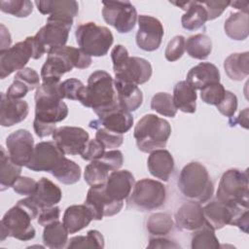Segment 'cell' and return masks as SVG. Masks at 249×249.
I'll return each mask as SVG.
<instances>
[{
    "instance_id": "cell-1",
    "label": "cell",
    "mask_w": 249,
    "mask_h": 249,
    "mask_svg": "<svg viewBox=\"0 0 249 249\" xmlns=\"http://www.w3.org/2000/svg\"><path fill=\"white\" fill-rule=\"evenodd\" d=\"M39 212L40 209L30 196L18 200L5 213L0 222V240L4 241L10 236L21 241L33 239L36 231L31 221L38 217Z\"/></svg>"
},
{
    "instance_id": "cell-2",
    "label": "cell",
    "mask_w": 249,
    "mask_h": 249,
    "mask_svg": "<svg viewBox=\"0 0 249 249\" xmlns=\"http://www.w3.org/2000/svg\"><path fill=\"white\" fill-rule=\"evenodd\" d=\"M41 68L43 83H58L60 78L73 68L86 69L91 64V57L80 48L63 46L51 50Z\"/></svg>"
},
{
    "instance_id": "cell-3",
    "label": "cell",
    "mask_w": 249,
    "mask_h": 249,
    "mask_svg": "<svg viewBox=\"0 0 249 249\" xmlns=\"http://www.w3.org/2000/svg\"><path fill=\"white\" fill-rule=\"evenodd\" d=\"M79 101L84 106L91 108L97 116L119 107L111 75L104 70H96L91 73Z\"/></svg>"
},
{
    "instance_id": "cell-4",
    "label": "cell",
    "mask_w": 249,
    "mask_h": 249,
    "mask_svg": "<svg viewBox=\"0 0 249 249\" xmlns=\"http://www.w3.org/2000/svg\"><path fill=\"white\" fill-rule=\"evenodd\" d=\"M35 118L34 120L55 124L66 119L68 107L63 102V96L58 83H43L35 93Z\"/></svg>"
},
{
    "instance_id": "cell-5",
    "label": "cell",
    "mask_w": 249,
    "mask_h": 249,
    "mask_svg": "<svg viewBox=\"0 0 249 249\" xmlns=\"http://www.w3.org/2000/svg\"><path fill=\"white\" fill-rule=\"evenodd\" d=\"M178 188L182 195L192 201L207 202L213 196L214 186L205 166L197 161L187 163L178 178Z\"/></svg>"
},
{
    "instance_id": "cell-6",
    "label": "cell",
    "mask_w": 249,
    "mask_h": 249,
    "mask_svg": "<svg viewBox=\"0 0 249 249\" xmlns=\"http://www.w3.org/2000/svg\"><path fill=\"white\" fill-rule=\"evenodd\" d=\"M171 134L169 123L154 114L143 116L136 124L133 137L137 148L143 153L163 149Z\"/></svg>"
},
{
    "instance_id": "cell-7",
    "label": "cell",
    "mask_w": 249,
    "mask_h": 249,
    "mask_svg": "<svg viewBox=\"0 0 249 249\" xmlns=\"http://www.w3.org/2000/svg\"><path fill=\"white\" fill-rule=\"evenodd\" d=\"M111 58L115 79L138 86L148 82L152 76L151 63L142 57L129 56L126 48L123 45L113 48Z\"/></svg>"
},
{
    "instance_id": "cell-8",
    "label": "cell",
    "mask_w": 249,
    "mask_h": 249,
    "mask_svg": "<svg viewBox=\"0 0 249 249\" xmlns=\"http://www.w3.org/2000/svg\"><path fill=\"white\" fill-rule=\"evenodd\" d=\"M80 49L89 56H104L113 44L114 37L109 28L89 21L80 24L75 31Z\"/></svg>"
},
{
    "instance_id": "cell-9",
    "label": "cell",
    "mask_w": 249,
    "mask_h": 249,
    "mask_svg": "<svg viewBox=\"0 0 249 249\" xmlns=\"http://www.w3.org/2000/svg\"><path fill=\"white\" fill-rule=\"evenodd\" d=\"M216 197L226 204H248V171L237 168L225 171L220 179Z\"/></svg>"
},
{
    "instance_id": "cell-10",
    "label": "cell",
    "mask_w": 249,
    "mask_h": 249,
    "mask_svg": "<svg viewBox=\"0 0 249 249\" xmlns=\"http://www.w3.org/2000/svg\"><path fill=\"white\" fill-rule=\"evenodd\" d=\"M72 24V18L49 16L46 24L34 35L40 52L44 54L53 49L65 46Z\"/></svg>"
},
{
    "instance_id": "cell-11",
    "label": "cell",
    "mask_w": 249,
    "mask_h": 249,
    "mask_svg": "<svg viewBox=\"0 0 249 249\" xmlns=\"http://www.w3.org/2000/svg\"><path fill=\"white\" fill-rule=\"evenodd\" d=\"M166 191L162 183L143 178L134 184L132 193L129 195V202L136 208L150 211L160 208L165 201Z\"/></svg>"
},
{
    "instance_id": "cell-12",
    "label": "cell",
    "mask_w": 249,
    "mask_h": 249,
    "mask_svg": "<svg viewBox=\"0 0 249 249\" xmlns=\"http://www.w3.org/2000/svg\"><path fill=\"white\" fill-rule=\"evenodd\" d=\"M102 17L119 33L130 32L138 19L135 7L129 1H103Z\"/></svg>"
},
{
    "instance_id": "cell-13",
    "label": "cell",
    "mask_w": 249,
    "mask_h": 249,
    "mask_svg": "<svg viewBox=\"0 0 249 249\" xmlns=\"http://www.w3.org/2000/svg\"><path fill=\"white\" fill-rule=\"evenodd\" d=\"M34 50L31 37L18 42L10 49L0 52V78L5 79L15 71H19L33 58Z\"/></svg>"
},
{
    "instance_id": "cell-14",
    "label": "cell",
    "mask_w": 249,
    "mask_h": 249,
    "mask_svg": "<svg viewBox=\"0 0 249 249\" xmlns=\"http://www.w3.org/2000/svg\"><path fill=\"white\" fill-rule=\"evenodd\" d=\"M104 185L90 187L84 203L90 210L93 220L97 221L118 214L124 206V201L112 199L106 194Z\"/></svg>"
},
{
    "instance_id": "cell-15",
    "label": "cell",
    "mask_w": 249,
    "mask_h": 249,
    "mask_svg": "<svg viewBox=\"0 0 249 249\" xmlns=\"http://www.w3.org/2000/svg\"><path fill=\"white\" fill-rule=\"evenodd\" d=\"M164 34L161 22L147 15L138 17V30L136 33V44L145 52H154L158 50L161 44Z\"/></svg>"
},
{
    "instance_id": "cell-16",
    "label": "cell",
    "mask_w": 249,
    "mask_h": 249,
    "mask_svg": "<svg viewBox=\"0 0 249 249\" xmlns=\"http://www.w3.org/2000/svg\"><path fill=\"white\" fill-rule=\"evenodd\" d=\"M63 157L64 153L54 141H42L35 145L26 167L36 172H51Z\"/></svg>"
},
{
    "instance_id": "cell-17",
    "label": "cell",
    "mask_w": 249,
    "mask_h": 249,
    "mask_svg": "<svg viewBox=\"0 0 249 249\" xmlns=\"http://www.w3.org/2000/svg\"><path fill=\"white\" fill-rule=\"evenodd\" d=\"M53 139L64 155H80L89 141V133L78 126H60L53 133Z\"/></svg>"
},
{
    "instance_id": "cell-18",
    "label": "cell",
    "mask_w": 249,
    "mask_h": 249,
    "mask_svg": "<svg viewBox=\"0 0 249 249\" xmlns=\"http://www.w3.org/2000/svg\"><path fill=\"white\" fill-rule=\"evenodd\" d=\"M6 146L12 160L19 166H26L34 151V139L26 129H18L8 135Z\"/></svg>"
},
{
    "instance_id": "cell-19",
    "label": "cell",
    "mask_w": 249,
    "mask_h": 249,
    "mask_svg": "<svg viewBox=\"0 0 249 249\" xmlns=\"http://www.w3.org/2000/svg\"><path fill=\"white\" fill-rule=\"evenodd\" d=\"M243 206L246 204H226L218 199L212 200L202 207L205 225L213 231L231 225L238 210Z\"/></svg>"
},
{
    "instance_id": "cell-20",
    "label": "cell",
    "mask_w": 249,
    "mask_h": 249,
    "mask_svg": "<svg viewBox=\"0 0 249 249\" xmlns=\"http://www.w3.org/2000/svg\"><path fill=\"white\" fill-rule=\"evenodd\" d=\"M133 124V117L131 114L120 106L108 111L100 116L97 120L89 122V125L91 128L98 129L100 127L106 128L110 131L124 134L127 132Z\"/></svg>"
},
{
    "instance_id": "cell-21",
    "label": "cell",
    "mask_w": 249,
    "mask_h": 249,
    "mask_svg": "<svg viewBox=\"0 0 249 249\" xmlns=\"http://www.w3.org/2000/svg\"><path fill=\"white\" fill-rule=\"evenodd\" d=\"M135 180L128 170L112 171L104 185L106 194L115 200L124 201L129 196L134 187Z\"/></svg>"
},
{
    "instance_id": "cell-22",
    "label": "cell",
    "mask_w": 249,
    "mask_h": 249,
    "mask_svg": "<svg viewBox=\"0 0 249 249\" xmlns=\"http://www.w3.org/2000/svg\"><path fill=\"white\" fill-rule=\"evenodd\" d=\"M176 227L184 231H196L205 225L200 203L190 200L182 204L175 213Z\"/></svg>"
},
{
    "instance_id": "cell-23",
    "label": "cell",
    "mask_w": 249,
    "mask_h": 249,
    "mask_svg": "<svg viewBox=\"0 0 249 249\" xmlns=\"http://www.w3.org/2000/svg\"><path fill=\"white\" fill-rule=\"evenodd\" d=\"M29 106L25 100L13 99L1 93L0 101V124L5 127L13 126L26 119Z\"/></svg>"
},
{
    "instance_id": "cell-24",
    "label": "cell",
    "mask_w": 249,
    "mask_h": 249,
    "mask_svg": "<svg viewBox=\"0 0 249 249\" xmlns=\"http://www.w3.org/2000/svg\"><path fill=\"white\" fill-rule=\"evenodd\" d=\"M172 5L179 7L185 11L181 18L183 28L187 30H196L204 25L207 21V12L199 1H182L170 2Z\"/></svg>"
},
{
    "instance_id": "cell-25",
    "label": "cell",
    "mask_w": 249,
    "mask_h": 249,
    "mask_svg": "<svg viewBox=\"0 0 249 249\" xmlns=\"http://www.w3.org/2000/svg\"><path fill=\"white\" fill-rule=\"evenodd\" d=\"M114 86L118 103L122 109L130 113L136 111L142 105L143 93L138 86L118 79L114 80Z\"/></svg>"
},
{
    "instance_id": "cell-26",
    "label": "cell",
    "mask_w": 249,
    "mask_h": 249,
    "mask_svg": "<svg viewBox=\"0 0 249 249\" xmlns=\"http://www.w3.org/2000/svg\"><path fill=\"white\" fill-rule=\"evenodd\" d=\"M147 166L154 177L167 182L174 170V160L167 150L159 149L150 153Z\"/></svg>"
},
{
    "instance_id": "cell-27",
    "label": "cell",
    "mask_w": 249,
    "mask_h": 249,
    "mask_svg": "<svg viewBox=\"0 0 249 249\" xmlns=\"http://www.w3.org/2000/svg\"><path fill=\"white\" fill-rule=\"evenodd\" d=\"M29 196L41 210L45 207L56 205L61 200L62 193L57 185L48 178L42 177L37 182L35 193Z\"/></svg>"
},
{
    "instance_id": "cell-28",
    "label": "cell",
    "mask_w": 249,
    "mask_h": 249,
    "mask_svg": "<svg viewBox=\"0 0 249 249\" xmlns=\"http://www.w3.org/2000/svg\"><path fill=\"white\" fill-rule=\"evenodd\" d=\"M92 220V214L85 204H74L64 211L62 223L69 233H76L88 227Z\"/></svg>"
},
{
    "instance_id": "cell-29",
    "label": "cell",
    "mask_w": 249,
    "mask_h": 249,
    "mask_svg": "<svg viewBox=\"0 0 249 249\" xmlns=\"http://www.w3.org/2000/svg\"><path fill=\"white\" fill-rule=\"evenodd\" d=\"M186 81L195 89H201L211 83L220 82V72L213 63L200 62L191 68Z\"/></svg>"
},
{
    "instance_id": "cell-30",
    "label": "cell",
    "mask_w": 249,
    "mask_h": 249,
    "mask_svg": "<svg viewBox=\"0 0 249 249\" xmlns=\"http://www.w3.org/2000/svg\"><path fill=\"white\" fill-rule=\"evenodd\" d=\"M38 11L43 15H54L74 18L79 14V4L74 0H37Z\"/></svg>"
},
{
    "instance_id": "cell-31",
    "label": "cell",
    "mask_w": 249,
    "mask_h": 249,
    "mask_svg": "<svg viewBox=\"0 0 249 249\" xmlns=\"http://www.w3.org/2000/svg\"><path fill=\"white\" fill-rule=\"evenodd\" d=\"M196 89L187 81L178 82L173 89V102L177 110L193 114L196 109Z\"/></svg>"
},
{
    "instance_id": "cell-32",
    "label": "cell",
    "mask_w": 249,
    "mask_h": 249,
    "mask_svg": "<svg viewBox=\"0 0 249 249\" xmlns=\"http://www.w3.org/2000/svg\"><path fill=\"white\" fill-rule=\"evenodd\" d=\"M249 53H234L224 61V69L232 81H242L249 74Z\"/></svg>"
},
{
    "instance_id": "cell-33",
    "label": "cell",
    "mask_w": 249,
    "mask_h": 249,
    "mask_svg": "<svg viewBox=\"0 0 249 249\" xmlns=\"http://www.w3.org/2000/svg\"><path fill=\"white\" fill-rule=\"evenodd\" d=\"M224 30L228 37L235 41H243L249 35L248 13L237 12L231 14L225 20Z\"/></svg>"
},
{
    "instance_id": "cell-34",
    "label": "cell",
    "mask_w": 249,
    "mask_h": 249,
    "mask_svg": "<svg viewBox=\"0 0 249 249\" xmlns=\"http://www.w3.org/2000/svg\"><path fill=\"white\" fill-rule=\"evenodd\" d=\"M0 190L1 192L13 187L21 173V167L15 163L4 147H0Z\"/></svg>"
},
{
    "instance_id": "cell-35",
    "label": "cell",
    "mask_w": 249,
    "mask_h": 249,
    "mask_svg": "<svg viewBox=\"0 0 249 249\" xmlns=\"http://www.w3.org/2000/svg\"><path fill=\"white\" fill-rule=\"evenodd\" d=\"M68 233L63 223L55 221L44 227L43 242L48 248L62 249L67 245Z\"/></svg>"
},
{
    "instance_id": "cell-36",
    "label": "cell",
    "mask_w": 249,
    "mask_h": 249,
    "mask_svg": "<svg viewBox=\"0 0 249 249\" xmlns=\"http://www.w3.org/2000/svg\"><path fill=\"white\" fill-rule=\"evenodd\" d=\"M51 173L60 183L72 185L79 181L81 177V167L75 161L63 157Z\"/></svg>"
},
{
    "instance_id": "cell-37",
    "label": "cell",
    "mask_w": 249,
    "mask_h": 249,
    "mask_svg": "<svg viewBox=\"0 0 249 249\" xmlns=\"http://www.w3.org/2000/svg\"><path fill=\"white\" fill-rule=\"evenodd\" d=\"M185 50L191 57L203 60L212 52V41L205 34L192 35L185 42Z\"/></svg>"
},
{
    "instance_id": "cell-38",
    "label": "cell",
    "mask_w": 249,
    "mask_h": 249,
    "mask_svg": "<svg viewBox=\"0 0 249 249\" xmlns=\"http://www.w3.org/2000/svg\"><path fill=\"white\" fill-rule=\"evenodd\" d=\"M112 172L111 168L100 159L91 160L84 172V179L90 187L104 185L108 179L109 174Z\"/></svg>"
},
{
    "instance_id": "cell-39",
    "label": "cell",
    "mask_w": 249,
    "mask_h": 249,
    "mask_svg": "<svg viewBox=\"0 0 249 249\" xmlns=\"http://www.w3.org/2000/svg\"><path fill=\"white\" fill-rule=\"evenodd\" d=\"M146 227L151 235L165 236L173 229V220L167 213H154L148 218Z\"/></svg>"
},
{
    "instance_id": "cell-40",
    "label": "cell",
    "mask_w": 249,
    "mask_h": 249,
    "mask_svg": "<svg viewBox=\"0 0 249 249\" xmlns=\"http://www.w3.org/2000/svg\"><path fill=\"white\" fill-rule=\"evenodd\" d=\"M194 232L191 241L192 249H217L220 247L214 231L208 226L204 225L201 229Z\"/></svg>"
},
{
    "instance_id": "cell-41",
    "label": "cell",
    "mask_w": 249,
    "mask_h": 249,
    "mask_svg": "<svg viewBox=\"0 0 249 249\" xmlns=\"http://www.w3.org/2000/svg\"><path fill=\"white\" fill-rule=\"evenodd\" d=\"M104 247V237L96 230H90L86 235H78L70 238L67 249L72 248H103Z\"/></svg>"
},
{
    "instance_id": "cell-42",
    "label": "cell",
    "mask_w": 249,
    "mask_h": 249,
    "mask_svg": "<svg viewBox=\"0 0 249 249\" xmlns=\"http://www.w3.org/2000/svg\"><path fill=\"white\" fill-rule=\"evenodd\" d=\"M151 109L161 116L173 118L177 114V108L174 105L173 97L167 92H158L151 100Z\"/></svg>"
},
{
    "instance_id": "cell-43",
    "label": "cell",
    "mask_w": 249,
    "mask_h": 249,
    "mask_svg": "<svg viewBox=\"0 0 249 249\" xmlns=\"http://www.w3.org/2000/svg\"><path fill=\"white\" fill-rule=\"evenodd\" d=\"M0 10L17 18H27L33 11V4L28 0H2Z\"/></svg>"
},
{
    "instance_id": "cell-44",
    "label": "cell",
    "mask_w": 249,
    "mask_h": 249,
    "mask_svg": "<svg viewBox=\"0 0 249 249\" xmlns=\"http://www.w3.org/2000/svg\"><path fill=\"white\" fill-rule=\"evenodd\" d=\"M226 89L220 82L211 83L200 89L201 100L210 105H217L225 96Z\"/></svg>"
},
{
    "instance_id": "cell-45",
    "label": "cell",
    "mask_w": 249,
    "mask_h": 249,
    "mask_svg": "<svg viewBox=\"0 0 249 249\" xmlns=\"http://www.w3.org/2000/svg\"><path fill=\"white\" fill-rule=\"evenodd\" d=\"M85 85L78 79L70 78L60 83L61 92L63 98L70 100H80L81 95L84 91Z\"/></svg>"
},
{
    "instance_id": "cell-46",
    "label": "cell",
    "mask_w": 249,
    "mask_h": 249,
    "mask_svg": "<svg viewBox=\"0 0 249 249\" xmlns=\"http://www.w3.org/2000/svg\"><path fill=\"white\" fill-rule=\"evenodd\" d=\"M95 139L99 141L105 149H109V150L119 148L124 142L123 134L110 131L103 127L96 129Z\"/></svg>"
},
{
    "instance_id": "cell-47",
    "label": "cell",
    "mask_w": 249,
    "mask_h": 249,
    "mask_svg": "<svg viewBox=\"0 0 249 249\" xmlns=\"http://www.w3.org/2000/svg\"><path fill=\"white\" fill-rule=\"evenodd\" d=\"M185 38L182 35L174 36L167 44L164 56L168 61H176L182 57L185 52Z\"/></svg>"
},
{
    "instance_id": "cell-48",
    "label": "cell",
    "mask_w": 249,
    "mask_h": 249,
    "mask_svg": "<svg viewBox=\"0 0 249 249\" xmlns=\"http://www.w3.org/2000/svg\"><path fill=\"white\" fill-rule=\"evenodd\" d=\"M218 111L228 118H232L234 113L237 109V97L236 95L230 91L226 90L224 98L221 100L220 103L216 105Z\"/></svg>"
},
{
    "instance_id": "cell-49",
    "label": "cell",
    "mask_w": 249,
    "mask_h": 249,
    "mask_svg": "<svg viewBox=\"0 0 249 249\" xmlns=\"http://www.w3.org/2000/svg\"><path fill=\"white\" fill-rule=\"evenodd\" d=\"M105 150L106 149L103 147V145L96 139H89L80 155L83 160L91 161L101 158L105 153Z\"/></svg>"
},
{
    "instance_id": "cell-50",
    "label": "cell",
    "mask_w": 249,
    "mask_h": 249,
    "mask_svg": "<svg viewBox=\"0 0 249 249\" xmlns=\"http://www.w3.org/2000/svg\"><path fill=\"white\" fill-rule=\"evenodd\" d=\"M15 80L23 83L28 87L29 90H33L40 86V78L38 73L30 67H25L18 71L15 75Z\"/></svg>"
},
{
    "instance_id": "cell-51",
    "label": "cell",
    "mask_w": 249,
    "mask_h": 249,
    "mask_svg": "<svg viewBox=\"0 0 249 249\" xmlns=\"http://www.w3.org/2000/svg\"><path fill=\"white\" fill-rule=\"evenodd\" d=\"M36 187L37 182L34 179L26 176H19L18 179L14 183L12 188L17 194L29 196L35 193Z\"/></svg>"
},
{
    "instance_id": "cell-52",
    "label": "cell",
    "mask_w": 249,
    "mask_h": 249,
    "mask_svg": "<svg viewBox=\"0 0 249 249\" xmlns=\"http://www.w3.org/2000/svg\"><path fill=\"white\" fill-rule=\"evenodd\" d=\"M201 3L207 12V20H213L223 14L231 1H202Z\"/></svg>"
},
{
    "instance_id": "cell-53",
    "label": "cell",
    "mask_w": 249,
    "mask_h": 249,
    "mask_svg": "<svg viewBox=\"0 0 249 249\" xmlns=\"http://www.w3.org/2000/svg\"><path fill=\"white\" fill-rule=\"evenodd\" d=\"M59 215H60L59 207H57L55 205L50 206V207H45L40 210L39 215L37 217V223L40 226L46 227L55 221H58Z\"/></svg>"
},
{
    "instance_id": "cell-54",
    "label": "cell",
    "mask_w": 249,
    "mask_h": 249,
    "mask_svg": "<svg viewBox=\"0 0 249 249\" xmlns=\"http://www.w3.org/2000/svg\"><path fill=\"white\" fill-rule=\"evenodd\" d=\"M99 159L103 160L111 168L112 171L119 170L124 163L123 153L119 150H109L107 152L105 151V153Z\"/></svg>"
},
{
    "instance_id": "cell-55",
    "label": "cell",
    "mask_w": 249,
    "mask_h": 249,
    "mask_svg": "<svg viewBox=\"0 0 249 249\" xmlns=\"http://www.w3.org/2000/svg\"><path fill=\"white\" fill-rule=\"evenodd\" d=\"M28 91L30 90L27 86H25L20 81L14 79V82L11 84V86L7 89L6 95L13 99H22L27 94Z\"/></svg>"
},
{
    "instance_id": "cell-56",
    "label": "cell",
    "mask_w": 249,
    "mask_h": 249,
    "mask_svg": "<svg viewBox=\"0 0 249 249\" xmlns=\"http://www.w3.org/2000/svg\"><path fill=\"white\" fill-rule=\"evenodd\" d=\"M147 248H180V245L164 236H155L149 240Z\"/></svg>"
},
{
    "instance_id": "cell-57",
    "label": "cell",
    "mask_w": 249,
    "mask_h": 249,
    "mask_svg": "<svg viewBox=\"0 0 249 249\" xmlns=\"http://www.w3.org/2000/svg\"><path fill=\"white\" fill-rule=\"evenodd\" d=\"M33 128L34 131L36 133V135L40 138L49 136V135H53V131L56 129L55 124H49L46 123H42L39 121L34 120L33 122Z\"/></svg>"
},
{
    "instance_id": "cell-58",
    "label": "cell",
    "mask_w": 249,
    "mask_h": 249,
    "mask_svg": "<svg viewBox=\"0 0 249 249\" xmlns=\"http://www.w3.org/2000/svg\"><path fill=\"white\" fill-rule=\"evenodd\" d=\"M1 47H0V52H4L8 49H10L11 47V35L9 30L5 27V25L3 23H1Z\"/></svg>"
},
{
    "instance_id": "cell-59",
    "label": "cell",
    "mask_w": 249,
    "mask_h": 249,
    "mask_svg": "<svg viewBox=\"0 0 249 249\" xmlns=\"http://www.w3.org/2000/svg\"><path fill=\"white\" fill-rule=\"evenodd\" d=\"M230 119H231L230 120L231 126L235 125V124H239L240 126L244 128H248V108H245L243 111H241L235 120L231 118Z\"/></svg>"
},
{
    "instance_id": "cell-60",
    "label": "cell",
    "mask_w": 249,
    "mask_h": 249,
    "mask_svg": "<svg viewBox=\"0 0 249 249\" xmlns=\"http://www.w3.org/2000/svg\"><path fill=\"white\" fill-rule=\"evenodd\" d=\"M230 5H231L234 9L239 10L242 13H248V6H249L248 1H233V2H231Z\"/></svg>"
}]
</instances>
